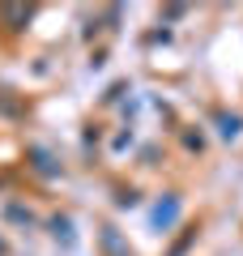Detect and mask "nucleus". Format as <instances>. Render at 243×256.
Listing matches in <instances>:
<instances>
[{
	"label": "nucleus",
	"instance_id": "f257e3e1",
	"mask_svg": "<svg viewBox=\"0 0 243 256\" xmlns=\"http://www.w3.org/2000/svg\"><path fill=\"white\" fill-rule=\"evenodd\" d=\"M175 218H180V196H166V205H158V210H154V226L166 230Z\"/></svg>",
	"mask_w": 243,
	"mask_h": 256
},
{
	"label": "nucleus",
	"instance_id": "f03ea898",
	"mask_svg": "<svg viewBox=\"0 0 243 256\" xmlns=\"http://www.w3.org/2000/svg\"><path fill=\"white\" fill-rule=\"evenodd\" d=\"M102 248H107V256H132L124 248V239L116 235V226H102Z\"/></svg>",
	"mask_w": 243,
	"mask_h": 256
},
{
	"label": "nucleus",
	"instance_id": "7ed1b4c3",
	"mask_svg": "<svg viewBox=\"0 0 243 256\" xmlns=\"http://www.w3.org/2000/svg\"><path fill=\"white\" fill-rule=\"evenodd\" d=\"M52 235L64 239V244H72V222L68 218H52Z\"/></svg>",
	"mask_w": 243,
	"mask_h": 256
},
{
	"label": "nucleus",
	"instance_id": "20e7f679",
	"mask_svg": "<svg viewBox=\"0 0 243 256\" xmlns=\"http://www.w3.org/2000/svg\"><path fill=\"white\" fill-rule=\"evenodd\" d=\"M218 124H222V137H239L243 120H239V116H218Z\"/></svg>",
	"mask_w": 243,
	"mask_h": 256
},
{
	"label": "nucleus",
	"instance_id": "39448f33",
	"mask_svg": "<svg viewBox=\"0 0 243 256\" xmlns=\"http://www.w3.org/2000/svg\"><path fill=\"white\" fill-rule=\"evenodd\" d=\"M0 13H4L9 22H26V18H30V9H0Z\"/></svg>",
	"mask_w": 243,
	"mask_h": 256
},
{
	"label": "nucleus",
	"instance_id": "423d86ee",
	"mask_svg": "<svg viewBox=\"0 0 243 256\" xmlns=\"http://www.w3.org/2000/svg\"><path fill=\"white\" fill-rule=\"evenodd\" d=\"M0 256H4V239H0Z\"/></svg>",
	"mask_w": 243,
	"mask_h": 256
}]
</instances>
